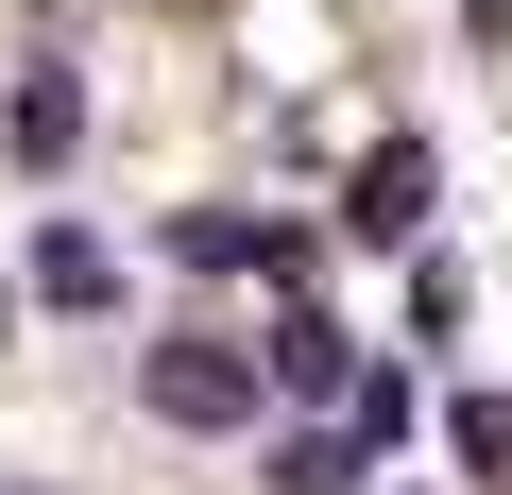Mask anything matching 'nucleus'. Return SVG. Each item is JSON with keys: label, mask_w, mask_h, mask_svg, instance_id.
<instances>
[{"label": "nucleus", "mask_w": 512, "mask_h": 495, "mask_svg": "<svg viewBox=\"0 0 512 495\" xmlns=\"http://www.w3.org/2000/svg\"><path fill=\"white\" fill-rule=\"evenodd\" d=\"M427 222H444V154H427V137H376V154L342 171V239L393 257V239H427Z\"/></svg>", "instance_id": "7ed1b4c3"}, {"label": "nucleus", "mask_w": 512, "mask_h": 495, "mask_svg": "<svg viewBox=\"0 0 512 495\" xmlns=\"http://www.w3.org/2000/svg\"><path fill=\"white\" fill-rule=\"evenodd\" d=\"M18 291H35L52 325H103V308H120V239H103V222H35V257H18Z\"/></svg>", "instance_id": "20e7f679"}, {"label": "nucleus", "mask_w": 512, "mask_h": 495, "mask_svg": "<svg viewBox=\"0 0 512 495\" xmlns=\"http://www.w3.org/2000/svg\"><path fill=\"white\" fill-rule=\"evenodd\" d=\"M137 410L188 427V444H256L274 427V376H256L239 325H171V342H137Z\"/></svg>", "instance_id": "f257e3e1"}, {"label": "nucleus", "mask_w": 512, "mask_h": 495, "mask_svg": "<svg viewBox=\"0 0 512 495\" xmlns=\"http://www.w3.org/2000/svg\"><path fill=\"white\" fill-rule=\"evenodd\" d=\"M0 154H18V171H69L86 154V69H18V86H0Z\"/></svg>", "instance_id": "423d86ee"}, {"label": "nucleus", "mask_w": 512, "mask_h": 495, "mask_svg": "<svg viewBox=\"0 0 512 495\" xmlns=\"http://www.w3.org/2000/svg\"><path fill=\"white\" fill-rule=\"evenodd\" d=\"M376 461H393V444H376L359 410H342V427H256V478H274V495H359Z\"/></svg>", "instance_id": "39448f33"}, {"label": "nucleus", "mask_w": 512, "mask_h": 495, "mask_svg": "<svg viewBox=\"0 0 512 495\" xmlns=\"http://www.w3.org/2000/svg\"><path fill=\"white\" fill-rule=\"evenodd\" d=\"M444 461H461L478 495H512V393H461V410H444Z\"/></svg>", "instance_id": "0eeeda50"}, {"label": "nucleus", "mask_w": 512, "mask_h": 495, "mask_svg": "<svg viewBox=\"0 0 512 495\" xmlns=\"http://www.w3.org/2000/svg\"><path fill=\"white\" fill-rule=\"evenodd\" d=\"M256 376H274V410H342V393H359V325H342L325 291H291L274 342H256Z\"/></svg>", "instance_id": "f03ea898"}, {"label": "nucleus", "mask_w": 512, "mask_h": 495, "mask_svg": "<svg viewBox=\"0 0 512 495\" xmlns=\"http://www.w3.org/2000/svg\"><path fill=\"white\" fill-rule=\"evenodd\" d=\"M461 35H478V52H512V0H461Z\"/></svg>", "instance_id": "6e6552de"}, {"label": "nucleus", "mask_w": 512, "mask_h": 495, "mask_svg": "<svg viewBox=\"0 0 512 495\" xmlns=\"http://www.w3.org/2000/svg\"><path fill=\"white\" fill-rule=\"evenodd\" d=\"M0 325H18V291H0Z\"/></svg>", "instance_id": "1a4fd4ad"}]
</instances>
